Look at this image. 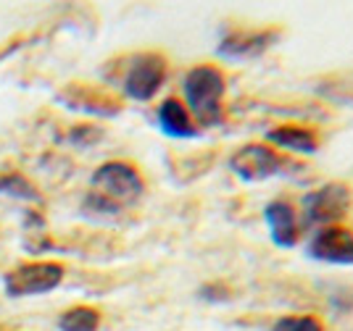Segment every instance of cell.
<instances>
[{"label": "cell", "instance_id": "8", "mask_svg": "<svg viewBox=\"0 0 353 331\" xmlns=\"http://www.w3.org/2000/svg\"><path fill=\"white\" fill-rule=\"evenodd\" d=\"M264 221L272 234V242L277 247H290L298 245L301 239V218L295 213V208L288 200H272L264 208Z\"/></svg>", "mask_w": 353, "mask_h": 331}, {"label": "cell", "instance_id": "12", "mask_svg": "<svg viewBox=\"0 0 353 331\" xmlns=\"http://www.w3.org/2000/svg\"><path fill=\"white\" fill-rule=\"evenodd\" d=\"M69 92H72V89H69ZM72 95H79V100H66V105L79 108V111H88V114L114 116L119 108H121L108 92H101V89H85V92H72Z\"/></svg>", "mask_w": 353, "mask_h": 331}, {"label": "cell", "instance_id": "13", "mask_svg": "<svg viewBox=\"0 0 353 331\" xmlns=\"http://www.w3.org/2000/svg\"><path fill=\"white\" fill-rule=\"evenodd\" d=\"M98 326H101V313L95 308H88V305L72 308L59 321L61 331H98Z\"/></svg>", "mask_w": 353, "mask_h": 331}, {"label": "cell", "instance_id": "10", "mask_svg": "<svg viewBox=\"0 0 353 331\" xmlns=\"http://www.w3.org/2000/svg\"><path fill=\"white\" fill-rule=\"evenodd\" d=\"M156 121H159V129H161L166 137L188 140V137H195V134H198L190 114H188V108H185V103L176 100V98H166V100L159 105Z\"/></svg>", "mask_w": 353, "mask_h": 331}, {"label": "cell", "instance_id": "9", "mask_svg": "<svg viewBox=\"0 0 353 331\" xmlns=\"http://www.w3.org/2000/svg\"><path fill=\"white\" fill-rule=\"evenodd\" d=\"M280 40V32H232L219 43V53L227 61H248L266 53Z\"/></svg>", "mask_w": 353, "mask_h": 331}, {"label": "cell", "instance_id": "4", "mask_svg": "<svg viewBox=\"0 0 353 331\" xmlns=\"http://www.w3.org/2000/svg\"><path fill=\"white\" fill-rule=\"evenodd\" d=\"M303 218L311 226H338L340 218L348 216L351 208V192L343 184H324L303 195Z\"/></svg>", "mask_w": 353, "mask_h": 331}, {"label": "cell", "instance_id": "1", "mask_svg": "<svg viewBox=\"0 0 353 331\" xmlns=\"http://www.w3.org/2000/svg\"><path fill=\"white\" fill-rule=\"evenodd\" d=\"M143 192H145V184L137 169L121 160H111L92 173L82 211L95 218L119 216L121 211H127L130 205L140 200Z\"/></svg>", "mask_w": 353, "mask_h": 331}, {"label": "cell", "instance_id": "14", "mask_svg": "<svg viewBox=\"0 0 353 331\" xmlns=\"http://www.w3.org/2000/svg\"><path fill=\"white\" fill-rule=\"evenodd\" d=\"M0 195L14 197V200H30V202L40 200L34 184H32L27 176H21V173H6V176H0Z\"/></svg>", "mask_w": 353, "mask_h": 331}, {"label": "cell", "instance_id": "7", "mask_svg": "<svg viewBox=\"0 0 353 331\" xmlns=\"http://www.w3.org/2000/svg\"><path fill=\"white\" fill-rule=\"evenodd\" d=\"M306 255L319 263L353 266V231L345 226H324L306 245Z\"/></svg>", "mask_w": 353, "mask_h": 331}, {"label": "cell", "instance_id": "5", "mask_svg": "<svg viewBox=\"0 0 353 331\" xmlns=\"http://www.w3.org/2000/svg\"><path fill=\"white\" fill-rule=\"evenodd\" d=\"M166 79V58L161 53H140L130 58V66L124 74V92L137 103L150 100Z\"/></svg>", "mask_w": 353, "mask_h": 331}, {"label": "cell", "instance_id": "3", "mask_svg": "<svg viewBox=\"0 0 353 331\" xmlns=\"http://www.w3.org/2000/svg\"><path fill=\"white\" fill-rule=\"evenodd\" d=\"M61 281H63L61 263H24L6 274L3 287L8 297H34L53 292Z\"/></svg>", "mask_w": 353, "mask_h": 331}, {"label": "cell", "instance_id": "6", "mask_svg": "<svg viewBox=\"0 0 353 331\" xmlns=\"http://www.w3.org/2000/svg\"><path fill=\"white\" fill-rule=\"evenodd\" d=\"M230 169L243 179V182H264L269 176H277L288 169V160L269 145L250 142L243 145L235 156L230 158Z\"/></svg>", "mask_w": 353, "mask_h": 331}, {"label": "cell", "instance_id": "15", "mask_svg": "<svg viewBox=\"0 0 353 331\" xmlns=\"http://www.w3.org/2000/svg\"><path fill=\"white\" fill-rule=\"evenodd\" d=\"M272 331H324V326L316 316H285Z\"/></svg>", "mask_w": 353, "mask_h": 331}, {"label": "cell", "instance_id": "2", "mask_svg": "<svg viewBox=\"0 0 353 331\" xmlns=\"http://www.w3.org/2000/svg\"><path fill=\"white\" fill-rule=\"evenodd\" d=\"M182 92L188 100V114L198 121V127H216L224 118V76L216 66L203 63L188 72L182 82Z\"/></svg>", "mask_w": 353, "mask_h": 331}, {"label": "cell", "instance_id": "11", "mask_svg": "<svg viewBox=\"0 0 353 331\" xmlns=\"http://www.w3.org/2000/svg\"><path fill=\"white\" fill-rule=\"evenodd\" d=\"M266 142L277 145L282 150H290V153H301V156H314L319 150V140L316 134L306 127H295V124H285L277 129L266 131Z\"/></svg>", "mask_w": 353, "mask_h": 331}]
</instances>
